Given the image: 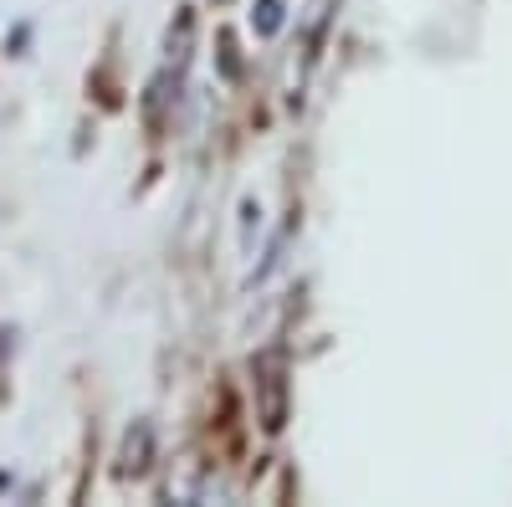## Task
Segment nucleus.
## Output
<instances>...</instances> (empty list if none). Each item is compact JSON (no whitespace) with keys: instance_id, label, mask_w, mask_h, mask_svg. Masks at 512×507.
I'll use <instances>...</instances> for the list:
<instances>
[{"instance_id":"1","label":"nucleus","mask_w":512,"mask_h":507,"mask_svg":"<svg viewBox=\"0 0 512 507\" xmlns=\"http://www.w3.org/2000/svg\"><path fill=\"white\" fill-rule=\"evenodd\" d=\"M256 11H262V31H272V26H277V0H262Z\"/></svg>"}]
</instances>
